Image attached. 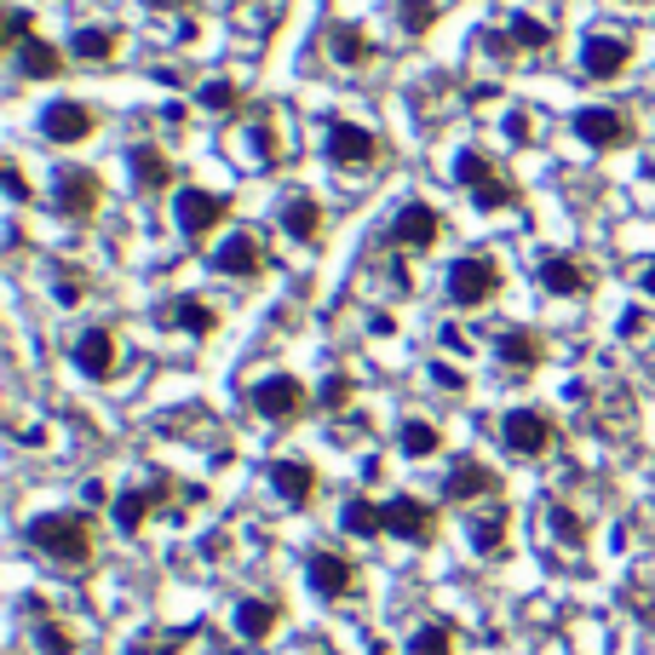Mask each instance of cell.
Segmentation results:
<instances>
[{
	"mask_svg": "<svg viewBox=\"0 0 655 655\" xmlns=\"http://www.w3.org/2000/svg\"><path fill=\"white\" fill-rule=\"evenodd\" d=\"M116 47H121V34H116V29H81L69 52H76L81 63H110V58H116Z\"/></svg>",
	"mask_w": 655,
	"mask_h": 655,
	"instance_id": "31",
	"label": "cell"
},
{
	"mask_svg": "<svg viewBox=\"0 0 655 655\" xmlns=\"http://www.w3.org/2000/svg\"><path fill=\"white\" fill-rule=\"evenodd\" d=\"M156 317L167 322V328H179V334H196V339H207V334H219V310L207 305V299H161V310Z\"/></svg>",
	"mask_w": 655,
	"mask_h": 655,
	"instance_id": "15",
	"label": "cell"
},
{
	"mask_svg": "<svg viewBox=\"0 0 655 655\" xmlns=\"http://www.w3.org/2000/svg\"><path fill=\"white\" fill-rule=\"evenodd\" d=\"M305 575H310V593H322V598H345V593L357 586L351 558H339V552H310Z\"/></svg>",
	"mask_w": 655,
	"mask_h": 655,
	"instance_id": "16",
	"label": "cell"
},
{
	"mask_svg": "<svg viewBox=\"0 0 655 655\" xmlns=\"http://www.w3.org/2000/svg\"><path fill=\"white\" fill-rule=\"evenodd\" d=\"M627 63H633V41H621V34H593V41L580 47V69L593 81H615Z\"/></svg>",
	"mask_w": 655,
	"mask_h": 655,
	"instance_id": "11",
	"label": "cell"
},
{
	"mask_svg": "<svg viewBox=\"0 0 655 655\" xmlns=\"http://www.w3.org/2000/svg\"><path fill=\"white\" fill-rule=\"evenodd\" d=\"M495 489H500V477L483 466V460H460L455 472L443 477V495L448 500H483V495H495Z\"/></svg>",
	"mask_w": 655,
	"mask_h": 655,
	"instance_id": "19",
	"label": "cell"
},
{
	"mask_svg": "<svg viewBox=\"0 0 655 655\" xmlns=\"http://www.w3.org/2000/svg\"><path fill=\"white\" fill-rule=\"evenodd\" d=\"M500 294V265L489 254H466L448 265V299L455 305H489Z\"/></svg>",
	"mask_w": 655,
	"mask_h": 655,
	"instance_id": "3",
	"label": "cell"
},
{
	"mask_svg": "<svg viewBox=\"0 0 655 655\" xmlns=\"http://www.w3.org/2000/svg\"><path fill=\"white\" fill-rule=\"evenodd\" d=\"M270 489L288 506H310V495H317V472H310L305 460H276L270 466Z\"/></svg>",
	"mask_w": 655,
	"mask_h": 655,
	"instance_id": "20",
	"label": "cell"
},
{
	"mask_svg": "<svg viewBox=\"0 0 655 655\" xmlns=\"http://www.w3.org/2000/svg\"><path fill=\"white\" fill-rule=\"evenodd\" d=\"M397 443H403L408 460H426V455H437V448H443V431H437L431 420H403Z\"/></svg>",
	"mask_w": 655,
	"mask_h": 655,
	"instance_id": "30",
	"label": "cell"
},
{
	"mask_svg": "<svg viewBox=\"0 0 655 655\" xmlns=\"http://www.w3.org/2000/svg\"><path fill=\"white\" fill-rule=\"evenodd\" d=\"M276 225H282L294 241H322V207L310 201V196H288V201H282V219H276Z\"/></svg>",
	"mask_w": 655,
	"mask_h": 655,
	"instance_id": "27",
	"label": "cell"
},
{
	"mask_svg": "<svg viewBox=\"0 0 655 655\" xmlns=\"http://www.w3.org/2000/svg\"><path fill=\"white\" fill-rule=\"evenodd\" d=\"M201 110L236 116V110H241V87H236V81H207V87H201Z\"/></svg>",
	"mask_w": 655,
	"mask_h": 655,
	"instance_id": "33",
	"label": "cell"
},
{
	"mask_svg": "<svg viewBox=\"0 0 655 655\" xmlns=\"http://www.w3.org/2000/svg\"><path fill=\"white\" fill-rule=\"evenodd\" d=\"M230 214V201L214 196V190H201V185H185L179 201H172V219H179L185 241H201V236H214V225H225Z\"/></svg>",
	"mask_w": 655,
	"mask_h": 655,
	"instance_id": "6",
	"label": "cell"
},
{
	"mask_svg": "<svg viewBox=\"0 0 655 655\" xmlns=\"http://www.w3.org/2000/svg\"><path fill=\"white\" fill-rule=\"evenodd\" d=\"M248 408L259 414V420L288 426V420H299V414L310 408V397H305V386L294 374H270V379H259V386L248 391Z\"/></svg>",
	"mask_w": 655,
	"mask_h": 655,
	"instance_id": "5",
	"label": "cell"
},
{
	"mask_svg": "<svg viewBox=\"0 0 655 655\" xmlns=\"http://www.w3.org/2000/svg\"><path fill=\"white\" fill-rule=\"evenodd\" d=\"M386 535H397L408 546H431L437 540V512L426 500H414V495H397V500H386Z\"/></svg>",
	"mask_w": 655,
	"mask_h": 655,
	"instance_id": "9",
	"label": "cell"
},
{
	"mask_svg": "<svg viewBox=\"0 0 655 655\" xmlns=\"http://www.w3.org/2000/svg\"><path fill=\"white\" fill-rule=\"evenodd\" d=\"M34 649H41V655H69V649H76V638H69L58 621H41V633H34Z\"/></svg>",
	"mask_w": 655,
	"mask_h": 655,
	"instance_id": "38",
	"label": "cell"
},
{
	"mask_svg": "<svg viewBox=\"0 0 655 655\" xmlns=\"http://www.w3.org/2000/svg\"><path fill=\"white\" fill-rule=\"evenodd\" d=\"M276 627H282V604H270V598H241L236 604L241 644H265V638H276Z\"/></svg>",
	"mask_w": 655,
	"mask_h": 655,
	"instance_id": "18",
	"label": "cell"
},
{
	"mask_svg": "<svg viewBox=\"0 0 655 655\" xmlns=\"http://www.w3.org/2000/svg\"><path fill=\"white\" fill-rule=\"evenodd\" d=\"M41 132H47V145H81V138L98 132V116L87 110V103H76V98H58V103H47Z\"/></svg>",
	"mask_w": 655,
	"mask_h": 655,
	"instance_id": "10",
	"label": "cell"
},
{
	"mask_svg": "<svg viewBox=\"0 0 655 655\" xmlns=\"http://www.w3.org/2000/svg\"><path fill=\"white\" fill-rule=\"evenodd\" d=\"M351 391H357L351 374H328V379H322V414H339L345 403H351Z\"/></svg>",
	"mask_w": 655,
	"mask_h": 655,
	"instance_id": "37",
	"label": "cell"
},
{
	"mask_svg": "<svg viewBox=\"0 0 655 655\" xmlns=\"http://www.w3.org/2000/svg\"><path fill=\"white\" fill-rule=\"evenodd\" d=\"M76 368H81L87 379H116V368H121L116 334H110V328H87V334L76 339Z\"/></svg>",
	"mask_w": 655,
	"mask_h": 655,
	"instance_id": "13",
	"label": "cell"
},
{
	"mask_svg": "<svg viewBox=\"0 0 655 655\" xmlns=\"http://www.w3.org/2000/svg\"><path fill=\"white\" fill-rule=\"evenodd\" d=\"M12 58H18V76H23V81H52L58 69H63V52H58L52 41H34V34H29V41H23Z\"/></svg>",
	"mask_w": 655,
	"mask_h": 655,
	"instance_id": "25",
	"label": "cell"
},
{
	"mask_svg": "<svg viewBox=\"0 0 655 655\" xmlns=\"http://www.w3.org/2000/svg\"><path fill=\"white\" fill-rule=\"evenodd\" d=\"M339 529H345V535H357V540L386 535V506H374V500L351 495V500H345V512H339Z\"/></svg>",
	"mask_w": 655,
	"mask_h": 655,
	"instance_id": "28",
	"label": "cell"
},
{
	"mask_svg": "<svg viewBox=\"0 0 655 655\" xmlns=\"http://www.w3.org/2000/svg\"><path fill=\"white\" fill-rule=\"evenodd\" d=\"M575 132H580V145H593V150H621L633 138V121L621 110H580Z\"/></svg>",
	"mask_w": 655,
	"mask_h": 655,
	"instance_id": "14",
	"label": "cell"
},
{
	"mask_svg": "<svg viewBox=\"0 0 655 655\" xmlns=\"http://www.w3.org/2000/svg\"><path fill=\"white\" fill-rule=\"evenodd\" d=\"M506 529H512V517H506V506H495V512H483L477 524H472V546H477V558H500L506 552Z\"/></svg>",
	"mask_w": 655,
	"mask_h": 655,
	"instance_id": "29",
	"label": "cell"
},
{
	"mask_svg": "<svg viewBox=\"0 0 655 655\" xmlns=\"http://www.w3.org/2000/svg\"><path fill=\"white\" fill-rule=\"evenodd\" d=\"M368 655H391V649H386V644H374V649H368Z\"/></svg>",
	"mask_w": 655,
	"mask_h": 655,
	"instance_id": "47",
	"label": "cell"
},
{
	"mask_svg": "<svg viewBox=\"0 0 655 655\" xmlns=\"http://www.w3.org/2000/svg\"><path fill=\"white\" fill-rule=\"evenodd\" d=\"M81 500H87L92 512H98V506H116V500H110V489H103L98 477H92V483H81Z\"/></svg>",
	"mask_w": 655,
	"mask_h": 655,
	"instance_id": "42",
	"label": "cell"
},
{
	"mask_svg": "<svg viewBox=\"0 0 655 655\" xmlns=\"http://www.w3.org/2000/svg\"><path fill=\"white\" fill-rule=\"evenodd\" d=\"M58 299L76 305V299H81V276H58Z\"/></svg>",
	"mask_w": 655,
	"mask_h": 655,
	"instance_id": "44",
	"label": "cell"
},
{
	"mask_svg": "<svg viewBox=\"0 0 655 655\" xmlns=\"http://www.w3.org/2000/svg\"><path fill=\"white\" fill-rule=\"evenodd\" d=\"M455 185L472 190V201L483 207V214H495V207H512L517 201V190L500 185V172L489 167V156H483V150H460L455 156Z\"/></svg>",
	"mask_w": 655,
	"mask_h": 655,
	"instance_id": "2",
	"label": "cell"
},
{
	"mask_svg": "<svg viewBox=\"0 0 655 655\" xmlns=\"http://www.w3.org/2000/svg\"><path fill=\"white\" fill-rule=\"evenodd\" d=\"M443 345H448V351H460V357H466V334H460L455 322H448V328H443Z\"/></svg>",
	"mask_w": 655,
	"mask_h": 655,
	"instance_id": "45",
	"label": "cell"
},
{
	"mask_svg": "<svg viewBox=\"0 0 655 655\" xmlns=\"http://www.w3.org/2000/svg\"><path fill=\"white\" fill-rule=\"evenodd\" d=\"M156 500H161V483H150V489H121L116 506H110V512H116V529H121V535H138V529L150 524Z\"/></svg>",
	"mask_w": 655,
	"mask_h": 655,
	"instance_id": "22",
	"label": "cell"
},
{
	"mask_svg": "<svg viewBox=\"0 0 655 655\" xmlns=\"http://www.w3.org/2000/svg\"><path fill=\"white\" fill-rule=\"evenodd\" d=\"M328 58L339 69H363V63H374V41H368L357 23H334L328 29Z\"/></svg>",
	"mask_w": 655,
	"mask_h": 655,
	"instance_id": "21",
	"label": "cell"
},
{
	"mask_svg": "<svg viewBox=\"0 0 655 655\" xmlns=\"http://www.w3.org/2000/svg\"><path fill=\"white\" fill-rule=\"evenodd\" d=\"M638 282H644V294H649V299H655V259H649V265H644V276H638Z\"/></svg>",
	"mask_w": 655,
	"mask_h": 655,
	"instance_id": "46",
	"label": "cell"
},
{
	"mask_svg": "<svg viewBox=\"0 0 655 655\" xmlns=\"http://www.w3.org/2000/svg\"><path fill=\"white\" fill-rule=\"evenodd\" d=\"M408 655H455V633H448L443 621H431V627H420V633H414Z\"/></svg>",
	"mask_w": 655,
	"mask_h": 655,
	"instance_id": "34",
	"label": "cell"
},
{
	"mask_svg": "<svg viewBox=\"0 0 655 655\" xmlns=\"http://www.w3.org/2000/svg\"><path fill=\"white\" fill-rule=\"evenodd\" d=\"M546 529L558 535L564 546H586V524H580V517H575L564 500H546Z\"/></svg>",
	"mask_w": 655,
	"mask_h": 655,
	"instance_id": "32",
	"label": "cell"
},
{
	"mask_svg": "<svg viewBox=\"0 0 655 655\" xmlns=\"http://www.w3.org/2000/svg\"><path fill=\"white\" fill-rule=\"evenodd\" d=\"M431 379H437L443 391H466V374H460L455 363H431Z\"/></svg>",
	"mask_w": 655,
	"mask_h": 655,
	"instance_id": "41",
	"label": "cell"
},
{
	"mask_svg": "<svg viewBox=\"0 0 655 655\" xmlns=\"http://www.w3.org/2000/svg\"><path fill=\"white\" fill-rule=\"evenodd\" d=\"M495 357H500V368H517V374H529V368H540V334H524V328H512V334H500L495 339Z\"/></svg>",
	"mask_w": 655,
	"mask_h": 655,
	"instance_id": "24",
	"label": "cell"
},
{
	"mask_svg": "<svg viewBox=\"0 0 655 655\" xmlns=\"http://www.w3.org/2000/svg\"><path fill=\"white\" fill-rule=\"evenodd\" d=\"M29 546L41 552V558L63 564V569H81L92 564V517L87 512H47V517H34L29 524Z\"/></svg>",
	"mask_w": 655,
	"mask_h": 655,
	"instance_id": "1",
	"label": "cell"
},
{
	"mask_svg": "<svg viewBox=\"0 0 655 655\" xmlns=\"http://www.w3.org/2000/svg\"><path fill=\"white\" fill-rule=\"evenodd\" d=\"M254 145H259V156H265V161H276V150H282V145L270 138V127H254Z\"/></svg>",
	"mask_w": 655,
	"mask_h": 655,
	"instance_id": "43",
	"label": "cell"
},
{
	"mask_svg": "<svg viewBox=\"0 0 655 655\" xmlns=\"http://www.w3.org/2000/svg\"><path fill=\"white\" fill-rule=\"evenodd\" d=\"M500 443H506V455L535 460V455H546V448H552V420H546L540 408H512L506 420H500Z\"/></svg>",
	"mask_w": 655,
	"mask_h": 655,
	"instance_id": "8",
	"label": "cell"
},
{
	"mask_svg": "<svg viewBox=\"0 0 655 655\" xmlns=\"http://www.w3.org/2000/svg\"><path fill=\"white\" fill-rule=\"evenodd\" d=\"M374 156H379V138L368 127H357V121H334L328 127V161L334 167H363Z\"/></svg>",
	"mask_w": 655,
	"mask_h": 655,
	"instance_id": "12",
	"label": "cell"
},
{
	"mask_svg": "<svg viewBox=\"0 0 655 655\" xmlns=\"http://www.w3.org/2000/svg\"><path fill=\"white\" fill-rule=\"evenodd\" d=\"M132 185L145 190V196H161V190L172 185V161H167L156 145H138V150H132Z\"/></svg>",
	"mask_w": 655,
	"mask_h": 655,
	"instance_id": "26",
	"label": "cell"
},
{
	"mask_svg": "<svg viewBox=\"0 0 655 655\" xmlns=\"http://www.w3.org/2000/svg\"><path fill=\"white\" fill-rule=\"evenodd\" d=\"M397 23H403L408 34H426V29L437 23V7H431V0H397Z\"/></svg>",
	"mask_w": 655,
	"mask_h": 655,
	"instance_id": "36",
	"label": "cell"
},
{
	"mask_svg": "<svg viewBox=\"0 0 655 655\" xmlns=\"http://www.w3.org/2000/svg\"><path fill=\"white\" fill-rule=\"evenodd\" d=\"M214 270H219V276H236V282H254V276L265 270L259 241H254L248 230H230V241H219V254H214Z\"/></svg>",
	"mask_w": 655,
	"mask_h": 655,
	"instance_id": "17",
	"label": "cell"
},
{
	"mask_svg": "<svg viewBox=\"0 0 655 655\" xmlns=\"http://www.w3.org/2000/svg\"><path fill=\"white\" fill-rule=\"evenodd\" d=\"M540 288L558 294V299H575V294H586V270L569 254H546L540 259Z\"/></svg>",
	"mask_w": 655,
	"mask_h": 655,
	"instance_id": "23",
	"label": "cell"
},
{
	"mask_svg": "<svg viewBox=\"0 0 655 655\" xmlns=\"http://www.w3.org/2000/svg\"><path fill=\"white\" fill-rule=\"evenodd\" d=\"M0 185H7V196H12V201H29V179H23V167H18V161L0 167Z\"/></svg>",
	"mask_w": 655,
	"mask_h": 655,
	"instance_id": "40",
	"label": "cell"
},
{
	"mask_svg": "<svg viewBox=\"0 0 655 655\" xmlns=\"http://www.w3.org/2000/svg\"><path fill=\"white\" fill-rule=\"evenodd\" d=\"M437 236H443V214H437L431 201H403L397 214H391V225H386V241H391V248H403V254H426Z\"/></svg>",
	"mask_w": 655,
	"mask_h": 655,
	"instance_id": "4",
	"label": "cell"
},
{
	"mask_svg": "<svg viewBox=\"0 0 655 655\" xmlns=\"http://www.w3.org/2000/svg\"><path fill=\"white\" fill-rule=\"evenodd\" d=\"M506 34H512V41L524 47V52H540V47H552V29H546L540 18H512V29H506Z\"/></svg>",
	"mask_w": 655,
	"mask_h": 655,
	"instance_id": "35",
	"label": "cell"
},
{
	"mask_svg": "<svg viewBox=\"0 0 655 655\" xmlns=\"http://www.w3.org/2000/svg\"><path fill=\"white\" fill-rule=\"evenodd\" d=\"M98 201H103V185H98L92 167H63V172H58V185H52V207H58V214L92 219Z\"/></svg>",
	"mask_w": 655,
	"mask_h": 655,
	"instance_id": "7",
	"label": "cell"
},
{
	"mask_svg": "<svg viewBox=\"0 0 655 655\" xmlns=\"http://www.w3.org/2000/svg\"><path fill=\"white\" fill-rule=\"evenodd\" d=\"M23 41H29V12H23V7H12V12H7V34H0V47L18 52Z\"/></svg>",
	"mask_w": 655,
	"mask_h": 655,
	"instance_id": "39",
	"label": "cell"
}]
</instances>
